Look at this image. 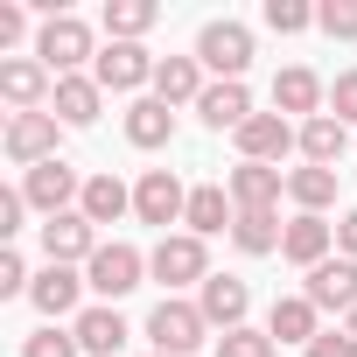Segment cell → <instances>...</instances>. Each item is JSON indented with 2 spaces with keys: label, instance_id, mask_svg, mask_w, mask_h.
Instances as JSON below:
<instances>
[{
  "label": "cell",
  "instance_id": "1",
  "mask_svg": "<svg viewBox=\"0 0 357 357\" xmlns=\"http://www.w3.org/2000/svg\"><path fill=\"white\" fill-rule=\"evenodd\" d=\"M147 336H154V357H190L204 336H211V322H204V308L197 301H154V315H147Z\"/></svg>",
  "mask_w": 357,
  "mask_h": 357
},
{
  "label": "cell",
  "instance_id": "2",
  "mask_svg": "<svg viewBox=\"0 0 357 357\" xmlns=\"http://www.w3.org/2000/svg\"><path fill=\"white\" fill-rule=\"evenodd\" d=\"M197 63L218 70V84H245V63H252V29L245 22H211L197 36Z\"/></svg>",
  "mask_w": 357,
  "mask_h": 357
},
{
  "label": "cell",
  "instance_id": "3",
  "mask_svg": "<svg viewBox=\"0 0 357 357\" xmlns=\"http://www.w3.org/2000/svg\"><path fill=\"white\" fill-rule=\"evenodd\" d=\"M36 56L50 63V77H77V63L91 56V29L77 22V15H50L43 29H36ZM98 63V56H91Z\"/></svg>",
  "mask_w": 357,
  "mask_h": 357
},
{
  "label": "cell",
  "instance_id": "4",
  "mask_svg": "<svg viewBox=\"0 0 357 357\" xmlns=\"http://www.w3.org/2000/svg\"><path fill=\"white\" fill-rule=\"evenodd\" d=\"M133 218H140V225H161V238H168V225L190 218V190L175 183L168 168H147L140 183H133Z\"/></svg>",
  "mask_w": 357,
  "mask_h": 357
},
{
  "label": "cell",
  "instance_id": "5",
  "mask_svg": "<svg viewBox=\"0 0 357 357\" xmlns=\"http://www.w3.org/2000/svg\"><path fill=\"white\" fill-rule=\"evenodd\" d=\"M147 273H154V280H168V287H190V280L204 287V280H211L204 238H197V231H168V238L147 252Z\"/></svg>",
  "mask_w": 357,
  "mask_h": 357
},
{
  "label": "cell",
  "instance_id": "6",
  "mask_svg": "<svg viewBox=\"0 0 357 357\" xmlns=\"http://www.w3.org/2000/svg\"><path fill=\"white\" fill-rule=\"evenodd\" d=\"M140 273H147V252H133L126 238H112V245H98V252H91L84 287H98L105 301H119V294H133V287H140Z\"/></svg>",
  "mask_w": 357,
  "mask_h": 357
},
{
  "label": "cell",
  "instance_id": "7",
  "mask_svg": "<svg viewBox=\"0 0 357 357\" xmlns=\"http://www.w3.org/2000/svg\"><path fill=\"white\" fill-rule=\"evenodd\" d=\"M22 197H29V211H43V218H63V211L84 197V183H77V168L56 154V161H43V168H29V175H22Z\"/></svg>",
  "mask_w": 357,
  "mask_h": 357
},
{
  "label": "cell",
  "instance_id": "8",
  "mask_svg": "<svg viewBox=\"0 0 357 357\" xmlns=\"http://www.w3.org/2000/svg\"><path fill=\"white\" fill-rule=\"evenodd\" d=\"M43 252H50V266H91V252H98V225L84 218V211H63V218H43Z\"/></svg>",
  "mask_w": 357,
  "mask_h": 357
},
{
  "label": "cell",
  "instance_id": "9",
  "mask_svg": "<svg viewBox=\"0 0 357 357\" xmlns=\"http://www.w3.org/2000/svg\"><path fill=\"white\" fill-rule=\"evenodd\" d=\"M154 56L140 50V43H105L98 50V63H91V77L105 84V91H140V84H154Z\"/></svg>",
  "mask_w": 357,
  "mask_h": 357
},
{
  "label": "cell",
  "instance_id": "10",
  "mask_svg": "<svg viewBox=\"0 0 357 357\" xmlns=\"http://www.w3.org/2000/svg\"><path fill=\"white\" fill-rule=\"evenodd\" d=\"M56 112H15L8 119V161H22V168H43V161H56Z\"/></svg>",
  "mask_w": 357,
  "mask_h": 357
},
{
  "label": "cell",
  "instance_id": "11",
  "mask_svg": "<svg viewBox=\"0 0 357 357\" xmlns=\"http://www.w3.org/2000/svg\"><path fill=\"white\" fill-rule=\"evenodd\" d=\"M287 147H301V126H294V119H280V112H252V119L238 126V154H245V161L280 168V154H287Z\"/></svg>",
  "mask_w": 357,
  "mask_h": 357
},
{
  "label": "cell",
  "instance_id": "12",
  "mask_svg": "<svg viewBox=\"0 0 357 357\" xmlns=\"http://www.w3.org/2000/svg\"><path fill=\"white\" fill-rule=\"evenodd\" d=\"M197 308H204V322L211 329H245V308H252V287L245 280H231V273H211L204 280V294H197Z\"/></svg>",
  "mask_w": 357,
  "mask_h": 357
},
{
  "label": "cell",
  "instance_id": "13",
  "mask_svg": "<svg viewBox=\"0 0 357 357\" xmlns=\"http://www.w3.org/2000/svg\"><path fill=\"white\" fill-rule=\"evenodd\" d=\"M301 294H308L322 315H336V308L350 315V308H357V259H322V266L308 273V287H301Z\"/></svg>",
  "mask_w": 357,
  "mask_h": 357
},
{
  "label": "cell",
  "instance_id": "14",
  "mask_svg": "<svg viewBox=\"0 0 357 357\" xmlns=\"http://www.w3.org/2000/svg\"><path fill=\"white\" fill-rule=\"evenodd\" d=\"M266 336H273V343H301V350H308V343L322 336V308H315L308 294H280V301H273V315H266Z\"/></svg>",
  "mask_w": 357,
  "mask_h": 357
},
{
  "label": "cell",
  "instance_id": "15",
  "mask_svg": "<svg viewBox=\"0 0 357 357\" xmlns=\"http://www.w3.org/2000/svg\"><path fill=\"white\" fill-rule=\"evenodd\" d=\"M50 91H56V84H50V63H29V56L0 63V98H8L15 112H43Z\"/></svg>",
  "mask_w": 357,
  "mask_h": 357
},
{
  "label": "cell",
  "instance_id": "16",
  "mask_svg": "<svg viewBox=\"0 0 357 357\" xmlns=\"http://www.w3.org/2000/svg\"><path fill=\"white\" fill-rule=\"evenodd\" d=\"M280 190H287V175L266 168V161H238V168H231V204H238V211H273Z\"/></svg>",
  "mask_w": 357,
  "mask_h": 357
},
{
  "label": "cell",
  "instance_id": "17",
  "mask_svg": "<svg viewBox=\"0 0 357 357\" xmlns=\"http://www.w3.org/2000/svg\"><path fill=\"white\" fill-rule=\"evenodd\" d=\"M98 98H105V84L84 77V70H77V77H56V91H50V105H56L63 126H91V119H98Z\"/></svg>",
  "mask_w": 357,
  "mask_h": 357
},
{
  "label": "cell",
  "instance_id": "18",
  "mask_svg": "<svg viewBox=\"0 0 357 357\" xmlns=\"http://www.w3.org/2000/svg\"><path fill=\"white\" fill-rule=\"evenodd\" d=\"M329 238H336V225H322V218H308V211H301V218L287 225V238H280V259H294V266H308V273H315V266L329 259Z\"/></svg>",
  "mask_w": 357,
  "mask_h": 357
},
{
  "label": "cell",
  "instance_id": "19",
  "mask_svg": "<svg viewBox=\"0 0 357 357\" xmlns=\"http://www.w3.org/2000/svg\"><path fill=\"white\" fill-rule=\"evenodd\" d=\"M70 336H77L84 357H119V350H126V322H119V308H84Z\"/></svg>",
  "mask_w": 357,
  "mask_h": 357
},
{
  "label": "cell",
  "instance_id": "20",
  "mask_svg": "<svg viewBox=\"0 0 357 357\" xmlns=\"http://www.w3.org/2000/svg\"><path fill=\"white\" fill-rule=\"evenodd\" d=\"M154 98H161V105H197V98H204V63H197V56H161Z\"/></svg>",
  "mask_w": 357,
  "mask_h": 357
},
{
  "label": "cell",
  "instance_id": "21",
  "mask_svg": "<svg viewBox=\"0 0 357 357\" xmlns=\"http://www.w3.org/2000/svg\"><path fill=\"white\" fill-rule=\"evenodd\" d=\"M315 105H322V77H315V70H301V63H287V70L273 77V112H280V119H287V112L315 119Z\"/></svg>",
  "mask_w": 357,
  "mask_h": 357
},
{
  "label": "cell",
  "instance_id": "22",
  "mask_svg": "<svg viewBox=\"0 0 357 357\" xmlns=\"http://www.w3.org/2000/svg\"><path fill=\"white\" fill-rule=\"evenodd\" d=\"M197 112H204V126H218V133L231 126V133H238V126L252 119V91H245V84H204Z\"/></svg>",
  "mask_w": 357,
  "mask_h": 357
},
{
  "label": "cell",
  "instance_id": "23",
  "mask_svg": "<svg viewBox=\"0 0 357 357\" xmlns=\"http://www.w3.org/2000/svg\"><path fill=\"white\" fill-rule=\"evenodd\" d=\"M343 147H350V126H343L336 112H315V119H301V154H308L315 168H336V161H343Z\"/></svg>",
  "mask_w": 357,
  "mask_h": 357
},
{
  "label": "cell",
  "instance_id": "24",
  "mask_svg": "<svg viewBox=\"0 0 357 357\" xmlns=\"http://www.w3.org/2000/svg\"><path fill=\"white\" fill-rule=\"evenodd\" d=\"M197 238H211V231H231L238 225V204H231V190H218V183H204V190H190V218H183Z\"/></svg>",
  "mask_w": 357,
  "mask_h": 357
},
{
  "label": "cell",
  "instance_id": "25",
  "mask_svg": "<svg viewBox=\"0 0 357 357\" xmlns=\"http://www.w3.org/2000/svg\"><path fill=\"white\" fill-rule=\"evenodd\" d=\"M77 211H84L91 225H119V218L133 211V190L119 183V175H91V183H84V197H77Z\"/></svg>",
  "mask_w": 357,
  "mask_h": 357
},
{
  "label": "cell",
  "instance_id": "26",
  "mask_svg": "<svg viewBox=\"0 0 357 357\" xmlns=\"http://www.w3.org/2000/svg\"><path fill=\"white\" fill-rule=\"evenodd\" d=\"M126 140H133V147H168V140H175V112H168L161 98H133V105H126Z\"/></svg>",
  "mask_w": 357,
  "mask_h": 357
},
{
  "label": "cell",
  "instance_id": "27",
  "mask_svg": "<svg viewBox=\"0 0 357 357\" xmlns=\"http://www.w3.org/2000/svg\"><path fill=\"white\" fill-rule=\"evenodd\" d=\"M77 287H84L77 266H43L36 287H29V301H36L43 315H70V308H77Z\"/></svg>",
  "mask_w": 357,
  "mask_h": 357
},
{
  "label": "cell",
  "instance_id": "28",
  "mask_svg": "<svg viewBox=\"0 0 357 357\" xmlns=\"http://www.w3.org/2000/svg\"><path fill=\"white\" fill-rule=\"evenodd\" d=\"M287 197H294L308 218H322V211L336 204V168H315V161H301V168L287 175Z\"/></svg>",
  "mask_w": 357,
  "mask_h": 357
},
{
  "label": "cell",
  "instance_id": "29",
  "mask_svg": "<svg viewBox=\"0 0 357 357\" xmlns=\"http://www.w3.org/2000/svg\"><path fill=\"white\" fill-rule=\"evenodd\" d=\"M280 238H287V225L273 218V211H238V225H231V245L238 252H280Z\"/></svg>",
  "mask_w": 357,
  "mask_h": 357
},
{
  "label": "cell",
  "instance_id": "30",
  "mask_svg": "<svg viewBox=\"0 0 357 357\" xmlns=\"http://www.w3.org/2000/svg\"><path fill=\"white\" fill-rule=\"evenodd\" d=\"M154 29V8H147V0H112V8H105V36L112 43H140Z\"/></svg>",
  "mask_w": 357,
  "mask_h": 357
},
{
  "label": "cell",
  "instance_id": "31",
  "mask_svg": "<svg viewBox=\"0 0 357 357\" xmlns=\"http://www.w3.org/2000/svg\"><path fill=\"white\" fill-rule=\"evenodd\" d=\"M218 357H280V343H273L266 329H231V336L218 343Z\"/></svg>",
  "mask_w": 357,
  "mask_h": 357
},
{
  "label": "cell",
  "instance_id": "32",
  "mask_svg": "<svg viewBox=\"0 0 357 357\" xmlns=\"http://www.w3.org/2000/svg\"><path fill=\"white\" fill-rule=\"evenodd\" d=\"M315 22V8H301V0H266V29L273 36H301Z\"/></svg>",
  "mask_w": 357,
  "mask_h": 357
},
{
  "label": "cell",
  "instance_id": "33",
  "mask_svg": "<svg viewBox=\"0 0 357 357\" xmlns=\"http://www.w3.org/2000/svg\"><path fill=\"white\" fill-rule=\"evenodd\" d=\"M315 29L336 36V43H350L357 36V0H329V8H315Z\"/></svg>",
  "mask_w": 357,
  "mask_h": 357
},
{
  "label": "cell",
  "instance_id": "34",
  "mask_svg": "<svg viewBox=\"0 0 357 357\" xmlns=\"http://www.w3.org/2000/svg\"><path fill=\"white\" fill-rule=\"evenodd\" d=\"M22 357H77V336H63V329H36V336L22 343Z\"/></svg>",
  "mask_w": 357,
  "mask_h": 357
},
{
  "label": "cell",
  "instance_id": "35",
  "mask_svg": "<svg viewBox=\"0 0 357 357\" xmlns=\"http://www.w3.org/2000/svg\"><path fill=\"white\" fill-rule=\"evenodd\" d=\"M329 112H336L343 126H357V70H343V77L329 84Z\"/></svg>",
  "mask_w": 357,
  "mask_h": 357
},
{
  "label": "cell",
  "instance_id": "36",
  "mask_svg": "<svg viewBox=\"0 0 357 357\" xmlns=\"http://www.w3.org/2000/svg\"><path fill=\"white\" fill-rule=\"evenodd\" d=\"M308 357H357V336H350V329H322V336L308 343Z\"/></svg>",
  "mask_w": 357,
  "mask_h": 357
},
{
  "label": "cell",
  "instance_id": "37",
  "mask_svg": "<svg viewBox=\"0 0 357 357\" xmlns=\"http://www.w3.org/2000/svg\"><path fill=\"white\" fill-rule=\"evenodd\" d=\"M36 280H29V266H22V252H0V294H29Z\"/></svg>",
  "mask_w": 357,
  "mask_h": 357
},
{
  "label": "cell",
  "instance_id": "38",
  "mask_svg": "<svg viewBox=\"0 0 357 357\" xmlns=\"http://www.w3.org/2000/svg\"><path fill=\"white\" fill-rule=\"evenodd\" d=\"M22 211H29L22 190H0V238H15V231H22Z\"/></svg>",
  "mask_w": 357,
  "mask_h": 357
},
{
  "label": "cell",
  "instance_id": "39",
  "mask_svg": "<svg viewBox=\"0 0 357 357\" xmlns=\"http://www.w3.org/2000/svg\"><path fill=\"white\" fill-rule=\"evenodd\" d=\"M22 29H29V15H22V8H0V50L22 43Z\"/></svg>",
  "mask_w": 357,
  "mask_h": 357
},
{
  "label": "cell",
  "instance_id": "40",
  "mask_svg": "<svg viewBox=\"0 0 357 357\" xmlns=\"http://www.w3.org/2000/svg\"><path fill=\"white\" fill-rule=\"evenodd\" d=\"M336 245H343V259H357V211L336 225Z\"/></svg>",
  "mask_w": 357,
  "mask_h": 357
},
{
  "label": "cell",
  "instance_id": "41",
  "mask_svg": "<svg viewBox=\"0 0 357 357\" xmlns=\"http://www.w3.org/2000/svg\"><path fill=\"white\" fill-rule=\"evenodd\" d=\"M343 329H350V336H357V308H350V315H343Z\"/></svg>",
  "mask_w": 357,
  "mask_h": 357
}]
</instances>
